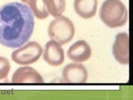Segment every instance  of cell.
<instances>
[{
	"instance_id": "cell-1",
	"label": "cell",
	"mask_w": 133,
	"mask_h": 100,
	"mask_svg": "<svg viewBox=\"0 0 133 100\" xmlns=\"http://www.w3.org/2000/svg\"><path fill=\"white\" fill-rule=\"evenodd\" d=\"M34 30V15L27 4L12 2L0 7V44L19 48Z\"/></svg>"
},
{
	"instance_id": "cell-4",
	"label": "cell",
	"mask_w": 133,
	"mask_h": 100,
	"mask_svg": "<svg viewBox=\"0 0 133 100\" xmlns=\"http://www.w3.org/2000/svg\"><path fill=\"white\" fill-rule=\"evenodd\" d=\"M43 54V48L35 41L28 42L12 53V60L19 65H28L36 63Z\"/></svg>"
},
{
	"instance_id": "cell-11",
	"label": "cell",
	"mask_w": 133,
	"mask_h": 100,
	"mask_svg": "<svg viewBox=\"0 0 133 100\" xmlns=\"http://www.w3.org/2000/svg\"><path fill=\"white\" fill-rule=\"evenodd\" d=\"M29 7L33 15L40 20H43L49 16L45 0H22Z\"/></svg>"
},
{
	"instance_id": "cell-10",
	"label": "cell",
	"mask_w": 133,
	"mask_h": 100,
	"mask_svg": "<svg viewBox=\"0 0 133 100\" xmlns=\"http://www.w3.org/2000/svg\"><path fill=\"white\" fill-rule=\"evenodd\" d=\"M98 0H74L73 7L76 14L84 19L95 16L97 9Z\"/></svg>"
},
{
	"instance_id": "cell-7",
	"label": "cell",
	"mask_w": 133,
	"mask_h": 100,
	"mask_svg": "<svg viewBox=\"0 0 133 100\" xmlns=\"http://www.w3.org/2000/svg\"><path fill=\"white\" fill-rule=\"evenodd\" d=\"M112 53L115 59L123 65L129 64V35L127 33H119L116 35Z\"/></svg>"
},
{
	"instance_id": "cell-5",
	"label": "cell",
	"mask_w": 133,
	"mask_h": 100,
	"mask_svg": "<svg viewBox=\"0 0 133 100\" xmlns=\"http://www.w3.org/2000/svg\"><path fill=\"white\" fill-rule=\"evenodd\" d=\"M87 77V70L81 63L69 64L62 70V78L66 83H85Z\"/></svg>"
},
{
	"instance_id": "cell-6",
	"label": "cell",
	"mask_w": 133,
	"mask_h": 100,
	"mask_svg": "<svg viewBox=\"0 0 133 100\" xmlns=\"http://www.w3.org/2000/svg\"><path fill=\"white\" fill-rule=\"evenodd\" d=\"M43 55L44 61L52 67L62 65L65 60L64 50L62 45L54 40H50L45 44Z\"/></svg>"
},
{
	"instance_id": "cell-12",
	"label": "cell",
	"mask_w": 133,
	"mask_h": 100,
	"mask_svg": "<svg viewBox=\"0 0 133 100\" xmlns=\"http://www.w3.org/2000/svg\"><path fill=\"white\" fill-rule=\"evenodd\" d=\"M45 3L48 14L52 17H59L65 11L66 0H45Z\"/></svg>"
},
{
	"instance_id": "cell-13",
	"label": "cell",
	"mask_w": 133,
	"mask_h": 100,
	"mask_svg": "<svg viewBox=\"0 0 133 100\" xmlns=\"http://www.w3.org/2000/svg\"><path fill=\"white\" fill-rule=\"evenodd\" d=\"M10 68L11 65L8 58L0 56V81L8 78Z\"/></svg>"
},
{
	"instance_id": "cell-8",
	"label": "cell",
	"mask_w": 133,
	"mask_h": 100,
	"mask_svg": "<svg viewBox=\"0 0 133 100\" xmlns=\"http://www.w3.org/2000/svg\"><path fill=\"white\" fill-rule=\"evenodd\" d=\"M43 78L36 69L31 67H20L12 77V83H43Z\"/></svg>"
},
{
	"instance_id": "cell-2",
	"label": "cell",
	"mask_w": 133,
	"mask_h": 100,
	"mask_svg": "<svg viewBox=\"0 0 133 100\" xmlns=\"http://www.w3.org/2000/svg\"><path fill=\"white\" fill-rule=\"evenodd\" d=\"M99 15L102 22L111 28L122 27L128 21V10L121 0H105Z\"/></svg>"
},
{
	"instance_id": "cell-9",
	"label": "cell",
	"mask_w": 133,
	"mask_h": 100,
	"mask_svg": "<svg viewBox=\"0 0 133 100\" xmlns=\"http://www.w3.org/2000/svg\"><path fill=\"white\" fill-rule=\"evenodd\" d=\"M66 53L70 60L76 63H82L90 58L91 48L85 40H78L70 46Z\"/></svg>"
},
{
	"instance_id": "cell-3",
	"label": "cell",
	"mask_w": 133,
	"mask_h": 100,
	"mask_svg": "<svg viewBox=\"0 0 133 100\" xmlns=\"http://www.w3.org/2000/svg\"><path fill=\"white\" fill-rule=\"evenodd\" d=\"M48 33L51 40L57 41L62 45L69 43L73 39L75 27L68 18L61 15L50 23Z\"/></svg>"
}]
</instances>
